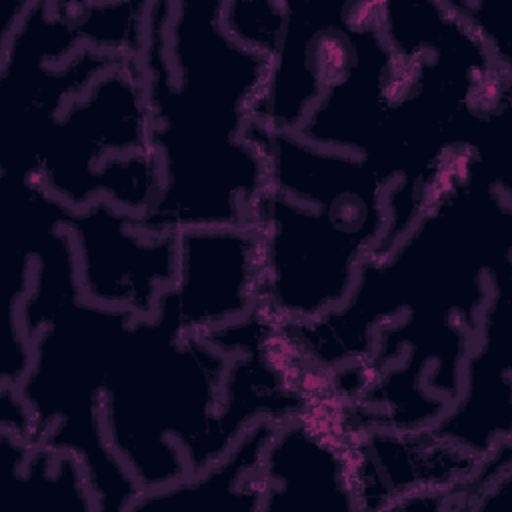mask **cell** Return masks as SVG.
<instances>
[{
    "instance_id": "cell-14",
    "label": "cell",
    "mask_w": 512,
    "mask_h": 512,
    "mask_svg": "<svg viewBox=\"0 0 512 512\" xmlns=\"http://www.w3.org/2000/svg\"><path fill=\"white\" fill-rule=\"evenodd\" d=\"M274 428V420L254 422L208 466L190 472L178 482L140 492L130 510L156 506L176 510L262 512V458Z\"/></svg>"
},
{
    "instance_id": "cell-8",
    "label": "cell",
    "mask_w": 512,
    "mask_h": 512,
    "mask_svg": "<svg viewBox=\"0 0 512 512\" xmlns=\"http://www.w3.org/2000/svg\"><path fill=\"white\" fill-rule=\"evenodd\" d=\"M62 226L72 238L82 298L136 318L152 316L160 292L176 278V234H146L108 200L66 210Z\"/></svg>"
},
{
    "instance_id": "cell-7",
    "label": "cell",
    "mask_w": 512,
    "mask_h": 512,
    "mask_svg": "<svg viewBox=\"0 0 512 512\" xmlns=\"http://www.w3.org/2000/svg\"><path fill=\"white\" fill-rule=\"evenodd\" d=\"M286 18L268 58V78L254 122L294 132L322 90L352 64L376 2L284 0Z\"/></svg>"
},
{
    "instance_id": "cell-4",
    "label": "cell",
    "mask_w": 512,
    "mask_h": 512,
    "mask_svg": "<svg viewBox=\"0 0 512 512\" xmlns=\"http://www.w3.org/2000/svg\"><path fill=\"white\" fill-rule=\"evenodd\" d=\"M228 362L204 334H176L154 318L128 326L100 416L110 450L142 492L218 458L214 426Z\"/></svg>"
},
{
    "instance_id": "cell-6",
    "label": "cell",
    "mask_w": 512,
    "mask_h": 512,
    "mask_svg": "<svg viewBox=\"0 0 512 512\" xmlns=\"http://www.w3.org/2000/svg\"><path fill=\"white\" fill-rule=\"evenodd\" d=\"M122 60L86 48L62 2H26L0 36V182H30L68 102Z\"/></svg>"
},
{
    "instance_id": "cell-11",
    "label": "cell",
    "mask_w": 512,
    "mask_h": 512,
    "mask_svg": "<svg viewBox=\"0 0 512 512\" xmlns=\"http://www.w3.org/2000/svg\"><path fill=\"white\" fill-rule=\"evenodd\" d=\"M348 486L360 510H394L424 492L464 490L480 458L430 428L344 432Z\"/></svg>"
},
{
    "instance_id": "cell-3",
    "label": "cell",
    "mask_w": 512,
    "mask_h": 512,
    "mask_svg": "<svg viewBox=\"0 0 512 512\" xmlns=\"http://www.w3.org/2000/svg\"><path fill=\"white\" fill-rule=\"evenodd\" d=\"M134 318L82 298L64 228L36 242L28 290L8 316V334L22 332L30 346L16 388L30 410L32 444L72 450L98 510H130L142 492L110 450L100 416L108 374Z\"/></svg>"
},
{
    "instance_id": "cell-10",
    "label": "cell",
    "mask_w": 512,
    "mask_h": 512,
    "mask_svg": "<svg viewBox=\"0 0 512 512\" xmlns=\"http://www.w3.org/2000/svg\"><path fill=\"white\" fill-rule=\"evenodd\" d=\"M408 82L410 66L384 38L376 2L362 26L352 64L322 90L294 132L312 144L362 156L376 166Z\"/></svg>"
},
{
    "instance_id": "cell-15",
    "label": "cell",
    "mask_w": 512,
    "mask_h": 512,
    "mask_svg": "<svg viewBox=\"0 0 512 512\" xmlns=\"http://www.w3.org/2000/svg\"><path fill=\"white\" fill-rule=\"evenodd\" d=\"M62 6L86 48L142 60L152 2H62Z\"/></svg>"
},
{
    "instance_id": "cell-1",
    "label": "cell",
    "mask_w": 512,
    "mask_h": 512,
    "mask_svg": "<svg viewBox=\"0 0 512 512\" xmlns=\"http://www.w3.org/2000/svg\"><path fill=\"white\" fill-rule=\"evenodd\" d=\"M224 0L152 2L142 54L162 186L134 226L152 236L248 226L264 160L246 130L268 58L224 26Z\"/></svg>"
},
{
    "instance_id": "cell-5",
    "label": "cell",
    "mask_w": 512,
    "mask_h": 512,
    "mask_svg": "<svg viewBox=\"0 0 512 512\" xmlns=\"http://www.w3.org/2000/svg\"><path fill=\"white\" fill-rule=\"evenodd\" d=\"M66 210L96 200L142 216L162 186L142 60H122L68 102L50 128L34 178Z\"/></svg>"
},
{
    "instance_id": "cell-9",
    "label": "cell",
    "mask_w": 512,
    "mask_h": 512,
    "mask_svg": "<svg viewBox=\"0 0 512 512\" xmlns=\"http://www.w3.org/2000/svg\"><path fill=\"white\" fill-rule=\"evenodd\" d=\"M176 244V278L148 318L176 334H204L258 306L256 238L248 226L182 230Z\"/></svg>"
},
{
    "instance_id": "cell-2",
    "label": "cell",
    "mask_w": 512,
    "mask_h": 512,
    "mask_svg": "<svg viewBox=\"0 0 512 512\" xmlns=\"http://www.w3.org/2000/svg\"><path fill=\"white\" fill-rule=\"evenodd\" d=\"M264 188L248 228L256 238L258 306L278 324L338 308L388 228L392 178L370 160L250 122Z\"/></svg>"
},
{
    "instance_id": "cell-17",
    "label": "cell",
    "mask_w": 512,
    "mask_h": 512,
    "mask_svg": "<svg viewBox=\"0 0 512 512\" xmlns=\"http://www.w3.org/2000/svg\"><path fill=\"white\" fill-rule=\"evenodd\" d=\"M286 18V2L278 0H238L226 2L222 20L226 30L244 46L270 58Z\"/></svg>"
},
{
    "instance_id": "cell-12",
    "label": "cell",
    "mask_w": 512,
    "mask_h": 512,
    "mask_svg": "<svg viewBox=\"0 0 512 512\" xmlns=\"http://www.w3.org/2000/svg\"><path fill=\"white\" fill-rule=\"evenodd\" d=\"M510 344H512V264L492 282L480 322L462 364V382L452 406L428 426L484 458L512 440L510 416Z\"/></svg>"
},
{
    "instance_id": "cell-13",
    "label": "cell",
    "mask_w": 512,
    "mask_h": 512,
    "mask_svg": "<svg viewBox=\"0 0 512 512\" xmlns=\"http://www.w3.org/2000/svg\"><path fill=\"white\" fill-rule=\"evenodd\" d=\"M264 502L270 510H352L344 430L328 404L276 422L262 458Z\"/></svg>"
},
{
    "instance_id": "cell-16",
    "label": "cell",
    "mask_w": 512,
    "mask_h": 512,
    "mask_svg": "<svg viewBox=\"0 0 512 512\" xmlns=\"http://www.w3.org/2000/svg\"><path fill=\"white\" fill-rule=\"evenodd\" d=\"M12 476L34 496L88 512L98 510L86 468L72 450L32 444Z\"/></svg>"
}]
</instances>
